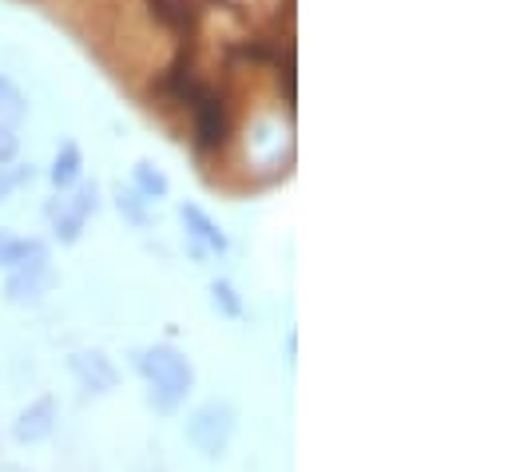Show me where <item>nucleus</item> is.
<instances>
[{
	"instance_id": "13",
	"label": "nucleus",
	"mask_w": 512,
	"mask_h": 472,
	"mask_svg": "<svg viewBox=\"0 0 512 472\" xmlns=\"http://www.w3.org/2000/svg\"><path fill=\"white\" fill-rule=\"evenodd\" d=\"M135 179H139V187H143L147 195H155V199H163V195H167V179H163V175H155L147 163H139V167H135Z\"/></svg>"
},
{
	"instance_id": "8",
	"label": "nucleus",
	"mask_w": 512,
	"mask_h": 472,
	"mask_svg": "<svg viewBox=\"0 0 512 472\" xmlns=\"http://www.w3.org/2000/svg\"><path fill=\"white\" fill-rule=\"evenodd\" d=\"M183 219L195 227V235L203 238L211 250H227V235H223V231H219V227H215V223H211V219H207L199 207H183Z\"/></svg>"
},
{
	"instance_id": "1",
	"label": "nucleus",
	"mask_w": 512,
	"mask_h": 472,
	"mask_svg": "<svg viewBox=\"0 0 512 472\" xmlns=\"http://www.w3.org/2000/svg\"><path fill=\"white\" fill-rule=\"evenodd\" d=\"M135 365H139V373L147 377L151 397H155L159 409H175V405L187 397V389H191V369H187V361L175 354V350H167V346L139 350V354H135Z\"/></svg>"
},
{
	"instance_id": "5",
	"label": "nucleus",
	"mask_w": 512,
	"mask_h": 472,
	"mask_svg": "<svg viewBox=\"0 0 512 472\" xmlns=\"http://www.w3.org/2000/svg\"><path fill=\"white\" fill-rule=\"evenodd\" d=\"M72 369H76V377H80L88 389H96V393H108V389L116 385V369L108 365L104 354H76L72 357Z\"/></svg>"
},
{
	"instance_id": "14",
	"label": "nucleus",
	"mask_w": 512,
	"mask_h": 472,
	"mask_svg": "<svg viewBox=\"0 0 512 472\" xmlns=\"http://www.w3.org/2000/svg\"><path fill=\"white\" fill-rule=\"evenodd\" d=\"M24 179H28V171H8V167H0V199H4V195H12Z\"/></svg>"
},
{
	"instance_id": "4",
	"label": "nucleus",
	"mask_w": 512,
	"mask_h": 472,
	"mask_svg": "<svg viewBox=\"0 0 512 472\" xmlns=\"http://www.w3.org/2000/svg\"><path fill=\"white\" fill-rule=\"evenodd\" d=\"M92 207H96V191H80V195H72V199H60V207L48 211L52 223H56V235H64L72 242V238L80 235L84 219L92 215Z\"/></svg>"
},
{
	"instance_id": "15",
	"label": "nucleus",
	"mask_w": 512,
	"mask_h": 472,
	"mask_svg": "<svg viewBox=\"0 0 512 472\" xmlns=\"http://www.w3.org/2000/svg\"><path fill=\"white\" fill-rule=\"evenodd\" d=\"M12 155H16V135H12V127L0 123V167H4Z\"/></svg>"
},
{
	"instance_id": "11",
	"label": "nucleus",
	"mask_w": 512,
	"mask_h": 472,
	"mask_svg": "<svg viewBox=\"0 0 512 472\" xmlns=\"http://www.w3.org/2000/svg\"><path fill=\"white\" fill-rule=\"evenodd\" d=\"M40 242H20V238H8L0 235V266H20Z\"/></svg>"
},
{
	"instance_id": "2",
	"label": "nucleus",
	"mask_w": 512,
	"mask_h": 472,
	"mask_svg": "<svg viewBox=\"0 0 512 472\" xmlns=\"http://www.w3.org/2000/svg\"><path fill=\"white\" fill-rule=\"evenodd\" d=\"M235 433V409L231 405H203L191 421H187V441L203 453V457H223Z\"/></svg>"
},
{
	"instance_id": "10",
	"label": "nucleus",
	"mask_w": 512,
	"mask_h": 472,
	"mask_svg": "<svg viewBox=\"0 0 512 472\" xmlns=\"http://www.w3.org/2000/svg\"><path fill=\"white\" fill-rule=\"evenodd\" d=\"M20 116H24V96L12 88V80L0 76V123H12Z\"/></svg>"
},
{
	"instance_id": "7",
	"label": "nucleus",
	"mask_w": 512,
	"mask_h": 472,
	"mask_svg": "<svg viewBox=\"0 0 512 472\" xmlns=\"http://www.w3.org/2000/svg\"><path fill=\"white\" fill-rule=\"evenodd\" d=\"M48 433H52V401H36L28 413H20V425H16L20 441H40Z\"/></svg>"
},
{
	"instance_id": "12",
	"label": "nucleus",
	"mask_w": 512,
	"mask_h": 472,
	"mask_svg": "<svg viewBox=\"0 0 512 472\" xmlns=\"http://www.w3.org/2000/svg\"><path fill=\"white\" fill-rule=\"evenodd\" d=\"M151 12H155L159 20H167V24H175V28L191 24V12L183 8V0H151Z\"/></svg>"
},
{
	"instance_id": "9",
	"label": "nucleus",
	"mask_w": 512,
	"mask_h": 472,
	"mask_svg": "<svg viewBox=\"0 0 512 472\" xmlns=\"http://www.w3.org/2000/svg\"><path fill=\"white\" fill-rule=\"evenodd\" d=\"M76 175H80V147L68 143L64 155L56 159V167H52V179H56V187H68V183H76Z\"/></svg>"
},
{
	"instance_id": "3",
	"label": "nucleus",
	"mask_w": 512,
	"mask_h": 472,
	"mask_svg": "<svg viewBox=\"0 0 512 472\" xmlns=\"http://www.w3.org/2000/svg\"><path fill=\"white\" fill-rule=\"evenodd\" d=\"M179 92H183V100H191V108H195V119H199V143H203V147H219V143L227 139L223 104H219L211 92L195 88V84H179Z\"/></svg>"
},
{
	"instance_id": "6",
	"label": "nucleus",
	"mask_w": 512,
	"mask_h": 472,
	"mask_svg": "<svg viewBox=\"0 0 512 472\" xmlns=\"http://www.w3.org/2000/svg\"><path fill=\"white\" fill-rule=\"evenodd\" d=\"M48 286V266H44V254L36 258V262H28L20 274H12V282H8V294L16 298V302H24V298H40V290Z\"/></svg>"
},
{
	"instance_id": "16",
	"label": "nucleus",
	"mask_w": 512,
	"mask_h": 472,
	"mask_svg": "<svg viewBox=\"0 0 512 472\" xmlns=\"http://www.w3.org/2000/svg\"><path fill=\"white\" fill-rule=\"evenodd\" d=\"M215 302H223V306H227V314H239V302H235V294H231V286H227V282H215Z\"/></svg>"
}]
</instances>
